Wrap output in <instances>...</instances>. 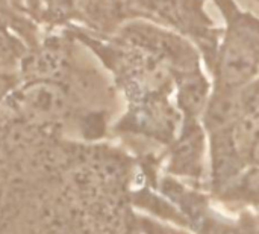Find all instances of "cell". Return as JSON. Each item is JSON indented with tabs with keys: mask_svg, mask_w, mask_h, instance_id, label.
I'll use <instances>...</instances> for the list:
<instances>
[{
	"mask_svg": "<svg viewBox=\"0 0 259 234\" xmlns=\"http://www.w3.org/2000/svg\"><path fill=\"white\" fill-rule=\"evenodd\" d=\"M259 77V23L238 17L229 26L219 62V86L241 88Z\"/></svg>",
	"mask_w": 259,
	"mask_h": 234,
	"instance_id": "6da1fadb",
	"label": "cell"
},
{
	"mask_svg": "<svg viewBox=\"0 0 259 234\" xmlns=\"http://www.w3.org/2000/svg\"><path fill=\"white\" fill-rule=\"evenodd\" d=\"M15 104L20 113L30 121L55 123L68 113L70 98L61 85L38 79L15 94Z\"/></svg>",
	"mask_w": 259,
	"mask_h": 234,
	"instance_id": "7a4b0ae2",
	"label": "cell"
},
{
	"mask_svg": "<svg viewBox=\"0 0 259 234\" xmlns=\"http://www.w3.org/2000/svg\"><path fill=\"white\" fill-rule=\"evenodd\" d=\"M212 197L225 207L235 206V210H259V165L240 171L228 183L212 192Z\"/></svg>",
	"mask_w": 259,
	"mask_h": 234,
	"instance_id": "3957f363",
	"label": "cell"
},
{
	"mask_svg": "<svg viewBox=\"0 0 259 234\" xmlns=\"http://www.w3.org/2000/svg\"><path fill=\"white\" fill-rule=\"evenodd\" d=\"M231 234H259V210L255 209L237 210L235 228Z\"/></svg>",
	"mask_w": 259,
	"mask_h": 234,
	"instance_id": "277c9868",
	"label": "cell"
},
{
	"mask_svg": "<svg viewBox=\"0 0 259 234\" xmlns=\"http://www.w3.org/2000/svg\"><path fill=\"white\" fill-rule=\"evenodd\" d=\"M20 53L17 50V42H14L5 32L0 30V65L12 64L18 59Z\"/></svg>",
	"mask_w": 259,
	"mask_h": 234,
	"instance_id": "5b68a950",
	"label": "cell"
},
{
	"mask_svg": "<svg viewBox=\"0 0 259 234\" xmlns=\"http://www.w3.org/2000/svg\"><path fill=\"white\" fill-rule=\"evenodd\" d=\"M14 82L9 76H5V74H0V100L11 91Z\"/></svg>",
	"mask_w": 259,
	"mask_h": 234,
	"instance_id": "8992f818",
	"label": "cell"
}]
</instances>
